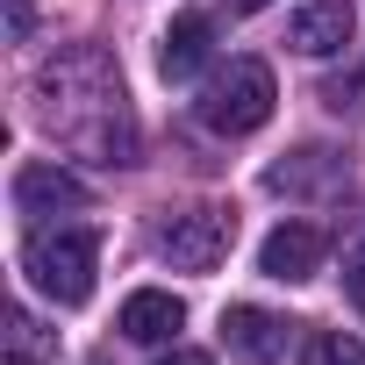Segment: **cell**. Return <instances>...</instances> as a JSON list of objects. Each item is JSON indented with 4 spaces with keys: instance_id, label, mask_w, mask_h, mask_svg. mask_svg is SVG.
Masks as SVG:
<instances>
[{
    "instance_id": "cell-1",
    "label": "cell",
    "mask_w": 365,
    "mask_h": 365,
    "mask_svg": "<svg viewBox=\"0 0 365 365\" xmlns=\"http://www.w3.org/2000/svg\"><path fill=\"white\" fill-rule=\"evenodd\" d=\"M122 101H129L122 72L101 51H72V58L43 65V79H36V122L58 143H72V150L101 158V165H129L136 158V129H129Z\"/></svg>"
},
{
    "instance_id": "cell-2",
    "label": "cell",
    "mask_w": 365,
    "mask_h": 365,
    "mask_svg": "<svg viewBox=\"0 0 365 365\" xmlns=\"http://www.w3.org/2000/svg\"><path fill=\"white\" fill-rule=\"evenodd\" d=\"M93 265H101V237L93 230H36L22 251V272L36 294H51L58 308H79L93 294Z\"/></svg>"
},
{
    "instance_id": "cell-3",
    "label": "cell",
    "mask_w": 365,
    "mask_h": 365,
    "mask_svg": "<svg viewBox=\"0 0 365 365\" xmlns=\"http://www.w3.org/2000/svg\"><path fill=\"white\" fill-rule=\"evenodd\" d=\"M272 101H279L272 72H265L258 58H230V72H215V79L201 86L194 115H201L215 136H251V129L272 122Z\"/></svg>"
},
{
    "instance_id": "cell-4",
    "label": "cell",
    "mask_w": 365,
    "mask_h": 365,
    "mask_svg": "<svg viewBox=\"0 0 365 365\" xmlns=\"http://www.w3.org/2000/svg\"><path fill=\"white\" fill-rule=\"evenodd\" d=\"M230 244H237V208H215V201L158 222V258H172L179 272H215L230 258Z\"/></svg>"
},
{
    "instance_id": "cell-5",
    "label": "cell",
    "mask_w": 365,
    "mask_h": 365,
    "mask_svg": "<svg viewBox=\"0 0 365 365\" xmlns=\"http://www.w3.org/2000/svg\"><path fill=\"white\" fill-rule=\"evenodd\" d=\"M351 29H358V8H351V0H301L294 22H287V43H294L301 58H336V51L351 43Z\"/></svg>"
},
{
    "instance_id": "cell-6",
    "label": "cell",
    "mask_w": 365,
    "mask_h": 365,
    "mask_svg": "<svg viewBox=\"0 0 365 365\" xmlns=\"http://www.w3.org/2000/svg\"><path fill=\"white\" fill-rule=\"evenodd\" d=\"M15 208L22 215H58V208H86V179L51 165V158H29L15 172Z\"/></svg>"
},
{
    "instance_id": "cell-7",
    "label": "cell",
    "mask_w": 365,
    "mask_h": 365,
    "mask_svg": "<svg viewBox=\"0 0 365 365\" xmlns=\"http://www.w3.org/2000/svg\"><path fill=\"white\" fill-rule=\"evenodd\" d=\"M322 251H329V244H322V230H315V222H279V230L258 244V272L294 287V279H315Z\"/></svg>"
},
{
    "instance_id": "cell-8",
    "label": "cell",
    "mask_w": 365,
    "mask_h": 365,
    "mask_svg": "<svg viewBox=\"0 0 365 365\" xmlns=\"http://www.w3.org/2000/svg\"><path fill=\"white\" fill-rule=\"evenodd\" d=\"M129 344H172V329H187V301L165 294V287H143L122 301V322H115Z\"/></svg>"
},
{
    "instance_id": "cell-9",
    "label": "cell",
    "mask_w": 365,
    "mask_h": 365,
    "mask_svg": "<svg viewBox=\"0 0 365 365\" xmlns=\"http://www.w3.org/2000/svg\"><path fill=\"white\" fill-rule=\"evenodd\" d=\"M222 329H230V351H237L244 365H279V358H287V322L265 315V308H230Z\"/></svg>"
},
{
    "instance_id": "cell-10",
    "label": "cell",
    "mask_w": 365,
    "mask_h": 365,
    "mask_svg": "<svg viewBox=\"0 0 365 365\" xmlns=\"http://www.w3.org/2000/svg\"><path fill=\"white\" fill-rule=\"evenodd\" d=\"M208 51H215V22L208 15H172V29L158 43V72L165 79H194L208 65Z\"/></svg>"
},
{
    "instance_id": "cell-11",
    "label": "cell",
    "mask_w": 365,
    "mask_h": 365,
    "mask_svg": "<svg viewBox=\"0 0 365 365\" xmlns=\"http://www.w3.org/2000/svg\"><path fill=\"white\" fill-rule=\"evenodd\" d=\"M58 358V336L29 315V308H15L8 315V365H51Z\"/></svg>"
},
{
    "instance_id": "cell-12",
    "label": "cell",
    "mask_w": 365,
    "mask_h": 365,
    "mask_svg": "<svg viewBox=\"0 0 365 365\" xmlns=\"http://www.w3.org/2000/svg\"><path fill=\"white\" fill-rule=\"evenodd\" d=\"M301 365H365V344H358V336H344V329H322V336H308Z\"/></svg>"
},
{
    "instance_id": "cell-13",
    "label": "cell",
    "mask_w": 365,
    "mask_h": 365,
    "mask_svg": "<svg viewBox=\"0 0 365 365\" xmlns=\"http://www.w3.org/2000/svg\"><path fill=\"white\" fill-rule=\"evenodd\" d=\"M322 108H329V115H358V108H365V72L329 79V86H322Z\"/></svg>"
},
{
    "instance_id": "cell-14",
    "label": "cell",
    "mask_w": 365,
    "mask_h": 365,
    "mask_svg": "<svg viewBox=\"0 0 365 365\" xmlns=\"http://www.w3.org/2000/svg\"><path fill=\"white\" fill-rule=\"evenodd\" d=\"M29 29H36V8L29 0H8V43H29Z\"/></svg>"
},
{
    "instance_id": "cell-15",
    "label": "cell",
    "mask_w": 365,
    "mask_h": 365,
    "mask_svg": "<svg viewBox=\"0 0 365 365\" xmlns=\"http://www.w3.org/2000/svg\"><path fill=\"white\" fill-rule=\"evenodd\" d=\"M344 287H351V308H358V315H365V251H358V258H351V265H344Z\"/></svg>"
},
{
    "instance_id": "cell-16",
    "label": "cell",
    "mask_w": 365,
    "mask_h": 365,
    "mask_svg": "<svg viewBox=\"0 0 365 365\" xmlns=\"http://www.w3.org/2000/svg\"><path fill=\"white\" fill-rule=\"evenodd\" d=\"M158 365H215V358H208V351H187V344H179V351H172V358H158Z\"/></svg>"
},
{
    "instance_id": "cell-17",
    "label": "cell",
    "mask_w": 365,
    "mask_h": 365,
    "mask_svg": "<svg viewBox=\"0 0 365 365\" xmlns=\"http://www.w3.org/2000/svg\"><path fill=\"white\" fill-rule=\"evenodd\" d=\"M230 8H237V15H258V8H265V0H230Z\"/></svg>"
}]
</instances>
